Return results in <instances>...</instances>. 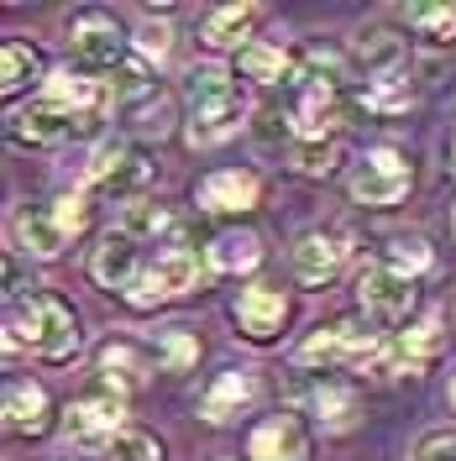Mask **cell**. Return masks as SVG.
<instances>
[{
	"label": "cell",
	"instance_id": "6da1fadb",
	"mask_svg": "<svg viewBox=\"0 0 456 461\" xmlns=\"http://www.w3.org/2000/svg\"><path fill=\"white\" fill-rule=\"evenodd\" d=\"M11 330L27 336L37 357L48 362H63L79 351V315L68 299L58 294H32V299H16V315H11Z\"/></svg>",
	"mask_w": 456,
	"mask_h": 461
},
{
	"label": "cell",
	"instance_id": "7a4b0ae2",
	"mask_svg": "<svg viewBox=\"0 0 456 461\" xmlns=\"http://www.w3.org/2000/svg\"><path fill=\"white\" fill-rule=\"evenodd\" d=\"M357 299H362L372 325H394V320H404L415 310V278L388 267V262H368L357 273Z\"/></svg>",
	"mask_w": 456,
	"mask_h": 461
},
{
	"label": "cell",
	"instance_id": "3957f363",
	"mask_svg": "<svg viewBox=\"0 0 456 461\" xmlns=\"http://www.w3.org/2000/svg\"><path fill=\"white\" fill-rule=\"evenodd\" d=\"M195 278H200L195 247H163V252L142 267V278H137V288H132V304L152 310V304H163V299H178V294L195 288Z\"/></svg>",
	"mask_w": 456,
	"mask_h": 461
},
{
	"label": "cell",
	"instance_id": "277c9868",
	"mask_svg": "<svg viewBox=\"0 0 456 461\" xmlns=\"http://www.w3.org/2000/svg\"><path fill=\"white\" fill-rule=\"evenodd\" d=\"M404 194H409V163L394 147L368 152L357 163V173H351V200H362V204H399Z\"/></svg>",
	"mask_w": 456,
	"mask_h": 461
},
{
	"label": "cell",
	"instance_id": "5b68a950",
	"mask_svg": "<svg viewBox=\"0 0 456 461\" xmlns=\"http://www.w3.org/2000/svg\"><path fill=\"white\" fill-rule=\"evenodd\" d=\"M346 236L342 226H315V230H305L299 241H294V278L299 284H310V288H320V284H331L336 278V267L346 262Z\"/></svg>",
	"mask_w": 456,
	"mask_h": 461
},
{
	"label": "cell",
	"instance_id": "8992f818",
	"mask_svg": "<svg viewBox=\"0 0 456 461\" xmlns=\"http://www.w3.org/2000/svg\"><path fill=\"white\" fill-rule=\"evenodd\" d=\"M368 357H378L372 351V336L357 325V320H336V325H320L310 341L299 346V362L305 367H331V362H368Z\"/></svg>",
	"mask_w": 456,
	"mask_h": 461
},
{
	"label": "cell",
	"instance_id": "52a82bcc",
	"mask_svg": "<svg viewBox=\"0 0 456 461\" xmlns=\"http://www.w3.org/2000/svg\"><path fill=\"white\" fill-rule=\"evenodd\" d=\"M74 58H79V68L111 74L115 63H126V37H121V27H115L111 16L85 11V16L74 22Z\"/></svg>",
	"mask_w": 456,
	"mask_h": 461
},
{
	"label": "cell",
	"instance_id": "ba28073f",
	"mask_svg": "<svg viewBox=\"0 0 456 461\" xmlns=\"http://www.w3.org/2000/svg\"><path fill=\"white\" fill-rule=\"evenodd\" d=\"M121 420H126L121 393H89V399L68 403L63 430H68V440H79V446H100V440H115L121 435Z\"/></svg>",
	"mask_w": 456,
	"mask_h": 461
},
{
	"label": "cell",
	"instance_id": "9c48e42d",
	"mask_svg": "<svg viewBox=\"0 0 456 461\" xmlns=\"http://www.w3.org/2000/svg\"><path fill=\"white\" fill-rule=\"evenodd\" d=\"M89 278L100 288H137V278H142V247L126 236V230H111L100 247H95V258H89Z\"/></svg>",
	"mask_w": 456,
	"mask_h": 461
},
{
	"label": "cell",
	"instance_id": "30bf717a",
	"mask_svg": "<svg viewBox=\"0 0 456 461\" xmlns=\"http://www.w3.org/2000/svg\"><path fill=\"white\" fill-rule=\"evenodd\" d=\"M184 100H189L195 121H215V115L242 111V95L231 85V74L215 68V63H195V68L184 74Z\"/></svg>",
	"mask_w": 456,
	"mask_h": 461
},
{
	"label": "cell",
	"instance_id": "8fae6325",
	"mask_svg": "<svg viewBox=\"0 0 456 461\" xmlns=\"http://www.w3.org/2000/svg\"><path fill=\"white\" fill-rule=\"evenodd\" d=\"M247 461H310V435L294 414H268L247 440Z\"/></svg>",
	"mask_w": 456,
	"mask_h": 461
},
{
	"label": "cell",
	"instance_id": "7c38bea8",
	"mask_svg": "<svg viewBox=\"0 0 456 461\" xmlns=\"http://www.w3.org/2000/svg\"><path fill=\"white\" fill-rule=\"evenodd\" d=\"M231 315H236V325H242V336H252V341H273V336L284 330L288 299H284V288L252 284V288H242V299H236Z\"/></svg>",
	"mask_w": 456,
	"mask_h": 461
},
{
	"label": "cell",
	"instance_id": "4fadbf2b",
	"mask_svg": "<svg viewBox=\"0 0 456 461\" xmlns=\"http://www.w3.org/2000/svg\"><path fill=\"white\" fill-rule=\"evenodd\" d=\"M79 131V115H68L63 105H53L48 95L27 105V111L11 115V142L16 147H48V142H63V137H74Z\"/></svg>",
	"mask_w": 456,
	"mask_h": 461
},
{
	"label": "cell",
	"instance_id": "5bb4252c",
	"mask_svg": "<svg viewBox=\"0 0 456 461\" xmlns=\"http://www.w3.org/2000/svg\"><path fill=\"white\" fill-rule=\"evenodd\" d=\"M288 399L305 403L310 414H320V420L336 425V430H346V425L357 420V393L342 388V383H331V377H294V383H288Z\"/></svg>",
	"mask_w": 456,
	"mask_h": 461
},
{
	"label": "cell",
	"instance_id": "9a60e30c",
	"mask_svg": "<svg viewBox=\"0 0 456 461\" xmlns=\"http://www.w3.org/2000/svg\"><path fill=\"white\" fill-rule=\"evenodd\" d=\"M142 178H147V163L126 142L95 147V158H89V184H95V189H105V194H132Z\"/></svg>",
	"mask_w": 456,
	"mask_h": 461
},
{
	"label": "cell",
	"instance_id": "2e32d148",
	"mask_svg": "<svg viewBox=\"0 0 456 461\" xmlns=\"http://www.w3.org/2000/svg\"><path fill=\"white\" fill-rule=\"evenodd\" d=\"M441 351V320H420L415 330H399L388 351L378 357V367H388V373H420L430 367V357Z\"/></svg>",
	"mask_w": 456,
	"mask_h": 461
},
{
	"label": "cell",
	"instance_id": "e0dca14e",
	"mask_svg": "<svg viewBox=\"0 0 456 461\" xmlns=\"http://www.w3.org/2000/svg\"><path fill=\"white\" fill-rule=\"evenodd\" d=\"M257 194H262V184H257V173H247V168H215L200 184V204H205V210H215V215L252 210Z\"/></svg>",
	"mask_w": 456,
	"mask_h": 461
},
{
	"label": "cell",
	"instance_id": "ac0fdd59",
	"mask_svg": "<svg viewBox=\"0 0 456 461\" xmlns=\"http://www.w3.org/2000/svg\"><path fill=\"white\" fill-rule=\"evenodd\" d=\"M0 409H5V430L11 435H42L48 430V393H42V383H32V377H11Z\"/></svg>",
	"mask_w": 456,
	"mask_h": 461
},
{
	"label": "cell",
	"instance_id": "d6986e66",
	"mask_svg": "<svg viewBox=\"0 0 456 461\" xmlns=\"http://www.w3.org/2000/svg\"><path fill=\"white\" fill-rule=\"evenodd\" d=\"M294 85H299V95H342L346 85V63L336 48H305V53L294 58Z\"/></svg>",
	"mask_w": 456,
	"mask_h": 461
},
{
	"label": "cell",
	"instance_id": "ffe728a7",
	"mask_svg": "<svg viewBox=\"0 0 456 461\" xmlns=\"http://www.w3.org/2000/svg\"><path fill=\"white\" fill-rule=\"evenodd\" d=\"M357 58H362V68H368V85H383V79H399L404 68V37L383 27H368L357 37Z\"/></svg>",
	"mask_w": 456,
	"mask_h": 461
},
{
	"label": "cell",
	"instance_id": "44dd1931",
	"mask_svg": "<svg viewBox=\"0 0 456 461\" xmlns=\"http://www.w3.org/2000/svg\"><path fill=\"white\" fill-rule=\"evenodd\" d=\"M16 241H22V252H32V258H58L63 241H68V230L53 215V204H48V210H22L16 215Z\"/></svg>",
	"mask_w": 456,
	"mask_h": 461
},
{
	"label": "cell",
	"instance_id": "7402d4cb",
	"mask_svg": "<svg viewBox=\"0 0 456 461\" xmlns=\"http://www.w3.org/2000/svg\"><path fill=\"white\" fill-rule=\"evenodd\" d=\"M252 393H257V383H252V373H226V377H215L210 383V393H205V420L210 425H226V420H236L247 403H252Z\"/></svg>",
	"mask_w": 456,
	"mask_h": 461
},
{
	"label": "cell",
	"instance_id": "603a6c76",
	"mask_svg": "<svg viewBox=\"0 0 456 461\" xmlns=\"http://www.w3.org/2000/svg\"><path fill=\"white\" fill-rule=\"evenodd\" d=\"M294 126L305 131V142H331V131L342 126V95H299Z\"/></svg>",
	"mask_w": 456,
	"mask_h": 461
},
{
	"label": "cell",
	"instance_id": "cb8c5ba5",
	"mask_svg": "<svg viewBox=\"0 0 456 461\" xmlns=\"http://www.w3.org/2000/svg\"><path fill=\"white\" fill-rule=\"evenodd\" d=\"M37 79H42V58H37V48L22 42V37H11V42L0 48V89H5V95H22V89L37 85Z\"/></svg>",
	"mask_w": 456,
	"mask_h": 461
},
{
	"label": "cell",
	"instance_id": "d4e9b609",
	"mask_svg": "<svg viewBox=\"0 0 456 461\" xmlns=\"http://www.w3.org/2000/svg\"><path fill=\"white\" fill-rule=\"evenodd\" d=\"M257 262H262V241H257L252 230H226L210 247V267L215 273H252Z\"/></svg>",
	"mask_w": 456,
	"mask_h": 461
},
{
	"label": "cell",
	"instance_id": "484cf974",
	"mask_svg": "<svg viewBox=\"0 0 456 461\" xmlns=\"http://www.w3.org/2000/svg\"><path fill=\"white\" fill-rule=\"evenodd\" d=\"M252 5H221V11H210V16H205V42H210V48H236V53H242V48H247V42H242V37H247V27H252Z\"/></svg>",
	"mask_w": 456,
	"mask_h": 461
},
{
	"label": "cell",
	"instance_id": "4316f807",
	"mask_svg": "<svg viewBox=\"0 0 456 461\" xmlns=\"http://www.w3.org/2000/svg\"><path fill=\"white\" fill-rule=\"evenodd\" d=\"M236 63H242V74L257 79V85H278L288 68H294L284 58V48H273V42H247V48L236 53Z\"/></svg>",
	"mask_w": 456,
	"mask_h": 461
},
{
	"label": "cell",
	"instance_id": "83f0119b",
	"mask_svg": "<svg viewBox=\"0 0 456 461\" xmlns=\"http://www.w3.org/2000/svg\"><path fill=\"white\" fill-rule=\"evenodd\" d=\"M100 373L111 377V383L121 377V388H137V383H142V373H147V357L132 341H111L105 351H100Z\"/></svg>",
	"mask_w": 456,
	"mask_h": 461
},
{
	"label": "cell",
	"instance_id": "f1b7e54d",
	"mask_svg": "<svg viewBox=\"0 0 456 461\" xmlns=\"http://www.w3.org/2000/svg\"><path fill=\"white\" fill-rule=\"evenodd\" d=\"M158 362L169 367V373H189L195 362H200V341L189 336V330H158Z\"/></svg>",
	"mask_w": 456,
	"mask_h": 461
},
{
	"label": "cell",
	"instance_id": "f546056e",
	"mask_svg": "<svg viewBox=\"0 0 456 461\" xmlns=\"http://www.w3.org/2000/svg\"><path fill=\"white\" fill-rule=\"evenodd\" d=\"M121 230L132 236V241H142V236H163V230H173V215L163 210V204H126V215H121Z\"/></svg>",
	"mask_w": 456,
	"mask_h": 461
},
{
	"label": "cell",
	"instance_id": "4dcf8cb0",
	"mask_svg": "<svg viewBox=\"0 0 456 461\" xmlns=\"http://www.w3.org/2000/svg\"><path fill=\"white\" fill-rule=\"evenodd\" d=\"M415 27H420V37H430V42H451L456 37V5H409L404 11Z\"/></svg>",
	"mask_w": 456,
	"mask_h": 461
},
{
	"label": "cell",
	"instance_id": "1f68e13d",
	"mask_svg": "<svg viewBox=\"0 0 456 461\" xmlns=\"http://www.w3.org/2000/svg\"><path fill=\"white\" fill-rule=\"evenodd\" d=\"M388 267H399V273H409V278H415V273H425L430 267V247H425V236H394V241H388Z\"/></svg>",
	"mask_w": 456,
	"mask_h": 461
},
{
	"label": "cell",
	"instance_id": "d6a6232c",
	"mask_svg": "<svg viewBox=\"0 0 456 461\" xmlns=\"http://www.w3.org/2000/svg\"><path fill=\"white\" fill-rule=\"evenodd\" d=\"M111 461H163V446L147 430H121L111 440Z\"/></svg>",
	"mask_w": 456,
	"mask_h": 461
},
{
	"label": "cell",
	"instance_id": "836d02e7",
	"mask_svg": "<svg viewBox=\"0 0 456 461\" xmlns=\"http://www.w3.org/2000/svg\"><path fill=\"white\" fill-rule=\"evenodd\" d=\"M132 115H137V131H142V137H163V131L173 126V105L158 95V89H152L147 100H137V105H132Z\"/></svg>",
	"mask_w": 456,
	"mask_h": 461
},
{
	"label": "cell",
	"instance_id": "e575fe53",
	"mask_svg": "<svg viewBox=\"0 0 456 461\" xmlns=\"http://www.w3.org/2000/svg\"><path fill=\"white\" fill-rule=\"evenodd\" d=\"M236 131H242V111L215 115V121H195V126H189V142L195 147H215V142H226V137H236Z\"/></svg>",
	"mask_w": 456,
	"mask_h": 461
},
{
	"label": "cell",
	"instance_id": "d590c367",
	"mask_svg": "<svg viewBox=\"0 0 456 461\" xmlns=\"http://www.w3.org/2000/svg\"><path fill=\"white\" fill-rule=\"evenodd\" d=\"M415 95L404 89V79H383V85H368V105L372 111H404Z\"/></svg>",
	"mask_w": 456,
	"mask_h": 461
},
{
	"label": "cell",
	"instance_id": "8d00e7d4",
	"mask_svg": "<svg viewBox=\"0 0 456 461\" xmlns=\"http://www.w3.org/2000/svg\"><path fill=\"white\" fill-rule=\"evenodd\" d=\"M294 163H299V173H331V163H336V142H305L299 152H294Z\"/></svg>",
	"mask_w": 456,
	"mask_h": 461
},
{
	"label": "cell",
	"instance_id": "74e56055",
	"mask_svg": "<svg viewBox=\"0 0 456 461\" xmlns=\"http://www.w3.org/2000/svg\"><path fill=\"white\" fill-rule=\"evenodd\" d=\"M420 461H456V435L451 430H435L420 440Z\"/></svg>",
	"mask_w": 456,
	"mask_h": 461
},
{
	"label": "cell",
	"instance_id": "f35d334b",
	"mask_svg": "<svg viewBox=\"0 0 456 461\" xmlns=\"http://www.w3.org/2000/svg\"><path fill=\"white\" fill-rule=\"evenodd\" d=\"M53 215L63 221V230L74 236V230L85 226V200H79V194H63V200H53Z\"/></svg>",
	"mask_w": 456,
	"mask_h": 461
},
{
	"label": "cell",
	"instance_id": "ab89813d",
	"mask_svg": "<svg viewBox=\"0 0 456 461\" xmlns=\"http://www.w3.org/2000/svg\"><path fill=\"white\" fill-rule=\"evenodd\" d=\"M137 42H142V58H163L169 53V27H163V22H158V27H142Z\"/></svg>",
	"mask_w": 456,
	"mask_h": 461
},
{
	"label": "cell",
	"instance_id": "60d3db41",
	"mask_svg": "<svg viewBox=\"0 0 456 461\" xmlns=\"http://www.w3.org/2000/svg\"><path fill=\"white\" fill-rule=\"evenodd\" d=\"M5 284H11V299H27V273H22V262L16 258L5 262Z\"/></svg>",
	"mask_w": 456,
	"mask_h": 461
},
{
	"label": "cell",
	"instance_id": "b9f144b4",
	"mask_svg": "<svg viewBox=\"0 0 456 461\" xmlns=\"http://www.w3.org/2000/svg\"><path fill=\"white\" fill-rule=\"evenodd\" d=\"M451 403H456V383H451Z\"/></svg>",
	"mask_w": 456,
	"mask_h": 461
}]
</instances>
